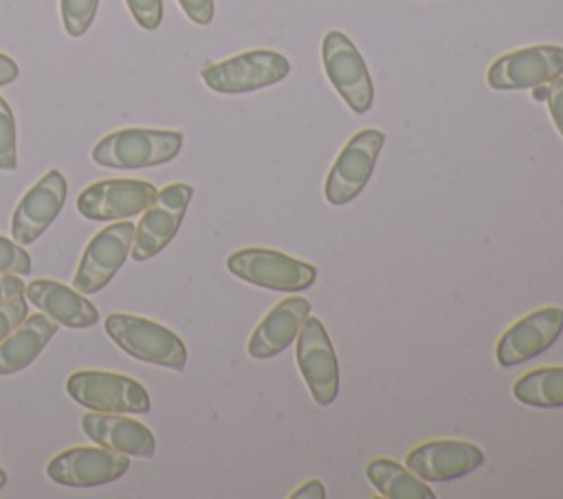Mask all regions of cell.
Here are the masks:
<instances>
[{"mask_svg":"<svg viewBox=\"0 0 563 499\" xmlns=\"http://www.w3.org/2000/svg\"><path fill=\"white\" fill-rule=\"evenodd\" d=\"M295 499H306V497H314V499H323L325 497V488L319 479H310L306 481L303 486H299L295 492H292Z\"/></svg>","mask_w":563,"mask_h":499,"instance_id":"cell-32","label":"cell"},{"mask_svg":"<svg viewBox=\"0 0 563 499\" xmlns=\"http://www.w3.org/2000/svg\"><path fill=\"white\" fill-rule=\"evenodd\" d=\"M136 226L128 220L108 224L86 246L73 277V288L84 295L106 288L132 251Z\"/></svg>","mask_w":563,"mask_h":499,"instance_id":"cell-10","label":"cell"},{"mask_svg":"<svg viewBox=\"0 0 563 499\" xmlns=\"http://www.w3.org/2000/svg\"><path fill=\"white\" fill-rule=\"evenodd\" d=\"M55 334H57V323L44 312L26 317L0 343V376H9L29 367Z\"/></svg>","mask_w":563,"mask_h":499,"instance_id":"cell-20","label":"cell"},{"mask_svg":"<svg viewBox=\"0 0 563 499\" xmlns=\"http://www.w3.org/2000/svg\"><path fill=\"white\" fill-rule=\"evenodd\" d=\"M321 59L334 90L356 114H363L374 103V86L365 59L341 31H328L321 42Z\"/></svg>","mask_w":563,"mask_h":499,"instance_id":"cell-7","label":"cell"},{"mask_svg":"<svg viewBox=\"0 0 563 499\" xmlns=\"http://www.w3.org/2000/svg\"><path fill=\"white\" fill-rule=\"evenodd\" d=\"M130 470V455L106 446H75L57 453L46 464L51 481L66 488L106 486Z\"/></svg>","mask_w":563,"mask_h":499,"instance_id":"cell-9","label":"cell"},{"mask_svg":"<svg viewBox=\"0 0 563 499\" xmlns=\"http://www.w3.org/2000/svg\"><path fill=\"white\" fill-rule=\"evenodd\" d=\"M290 73V62L268 48H255L235 57L207 64L200 70L207 88L220 95H242L282 81Z\"/></svg>","mask_w":563,"mask_h":499,"instance_id":"cell-3","label":"cell"},{"mask_svg":"<svg viewBox=\"0 0 563 499\" xmlns=\"http://www.w3.org/2000/svg\"><path fill=\"white\" fill-rule=\"evenodd\" d=\"M545 99H548L550 117H552L556 130H559L561 136H563V77H556V79L550 81L548 92H545Z\"/></svg>","mask_w":563,"mask_h":499,"instance_id":"cell-28","label":"cell"},{"mask_svg":"<svg viewBox=\"0 0 563 499\" xmlns=\"http://www.w3.org/2000/svg\"><path fill=\"white\" fill-rule=\"evenodd\" d=\"M26 299L46 317H51L57 325L84 330L92 328L99 321L97 308L79 292L62 281L53 279H33L24 286Z\"/></svg>","mask_w":563,"mask_h":499,"instance_id":"cell-18","label":"cell"},{"mask_svg":"<svg viewBox=\"0 0 563 499\" xmlns=\"http://www.w3.org/2000/svg\"><path fill=\"white\" fill-rule=\"evenodd\" d=\"M7 486V473H4V468H0V490Z\"/></svg>","mask_w":563,"mask_h":499,"instance_id":"cell-33","label":"cell"},{"mask_svg":"<svg viewBox=\"0 0 563 499\" xmlns=\"http://www.w3.org/2000/svg\"><path fill=\"white\" fill-rule=\"evenodd\" d=\"M24 295V281L20 275L0 273V303Z\"/></svg>","mask_w":563,"mask_h":499,"instance_id":"cell-30","label":"cell"},{"mask_svg":"<svg viewBox=\"0 0 563 499\" xmlns=\"http://www.w3.org/2000/svg\"><path fill=\"white\" fill-rule=\"evenodd\" d=\"M183 147V132L125 127L117 130L92 147V163L112 169H145L165 165Z\"/></svg>","mask_w":563,"mask_h":499,"instance_id":"cell-1","label":"cell"},{"mask_svg":"<svg viewBox=\"0 0 563 499\" xmlns=\"http://www.w3.org/2000/svg\"><path fill=\"white\" fill-rule=\"evenodd\" d=\"M20 75V66L4 53H0V86H9Z\"/></svg>","mask_w":563,"mask_h":499,"instance_id":"cell-31","label":"cell"},{"mask_svg":"<svg viewBox=\"0 0 563 499\" xmlns=\"http://www.w3.org/2000/svg\"><path fill=\"white\" fill-rule=\"evenodd\" d=\"M512 396L528 407H563V367H539L512 385Z\"/></svg>","mask_w":563,"mask_h":499,"instance_id":"cell-22","label":"cell"},{"mask_svg":"<svg viewBox=\"0 0 563 499\" xmlns=\"http://www.w3.org/2000/svg\"><path fill=\"white\" fill-rule=\"evenodd\" d=\"M106 334L130 356L167 367L185 369L187 347L169 328L125 312H112L106 317Z\"/></svg>","mask_w":563,"mask_h":499,"instance_id":"cell-2","label":"cell"},{"mask_svg":"<svg viewBox=\"0 0 563 499\" xmlns=\"http://www.w3.org/2000/svg\"><path fill=\"white\" fill-rule=\"evenodd\" d=\"M563 75V46H526L497 57L488 68V86L495 90L539 88Z\"/></svg>","mask_w":563,"mask_h":499,"instance_id":"cell-13","label":"cell"},{"mask_svg":"<svg viewBox=\"0 0 563 499\" xmlns=\"http://www.w3.org/2000/svg\"><path fill=\"white\" fill-rule=\"evenodd\" d=\"M563 332V310L548 306L515 321L497 341V363L515 367L543 354Z\"/></svg>","mask_w":563,"mask_h":499,"instance_id":"cell-14","label":"cell"},{"mask_svg":"<svg viewBox=\"0 0 563 499\" xmlns=\"http://www.w3.org/2000/svg\"><path fill=\"white\" fill-rule=\"evenodd\" d=\"M227 268L242 281L277 292H301L317 279V268L271 248H242L229 255Z\"/></svg>","mask_w":563,"mask_h":499,"instance_id":"cell-4","label":"cell"},{"mask_svg":"<svg viewBox=\"0 0 563 499\" xmlns=\"http://www.w3.org/2000/svg\"><path fill=\"white\" fill-rule=\"evenodd\" d=\"M152 182L134 178H108L88 185L77 196V211L95 222L128 220L143 213L156 198Z\"/></svg>","mask_w":563,"mask_h":499,"instance_id":"cell-12","label":"cell"},{"mask_svg":"<svg viewBox=\"0 0 563 499\" xmlns=\"http://www.w3.org/2000/svg\"><path fill=\"white\" fill-rule=\"evenodd\" d=\"M68 396L88 411L103 413H147L150 396L145 387L114 372H75L66 380Z\"/></svg>","mask_w":563,"mask_h":499,"instance_id":"cell-5","label":"cell"},{"mask_svg":"<svg viewBox=\"0 0 563 499\" xmlns=\"http://www.w3.org/2000/svg\"><path fill=\"white\" fill-rule=\"evenodd\" d=\"M66 193L64 174L48 169L18 202L11 218V237L18 244H33L62 211Z\"/></svg>","mask_w":563,"mask_h":499,"instance_id":"cell-15","label":"cell"},{"mask_svg":"<svg viewBox=\"0 0 563 499\" xmlns=\"http://www.w3.org/2000/svg\"><path fill=\"white\" fill-rule=\"evenodd\" d=\"M297 365L317 404L328 407L339 393V361L317 317H308L297 334Z\"/></svg>","mask_w":563,"mask_h":499,"instance_id":"cell-11","label":"cell"},{"mask_svg":"<svg viewBox=\"0 0 563 499\" xmlns=\"http://www.w3.org/2000/svg\"><path fill=\"white\" fill-rule=\"evenodd\" d=\"M365 475L372 486L387 499H433L435 492L416 477L409 468H402L391 459H372L365 466Z\"/></svg>","mask_w":563,"mask_h":499,"instance_id":"cell-21","label":"cell"},{"mask_svg":"<svg viewBox=\"0 0 563 499\" xmlns=\"http://www.w3.org/2000/svg\"><path fill=\"white\" fill-rule=\"evenodd\" d=\"M310 317V301L303 297H288L279 301L253 330L249 354L253 358H271L284 352L299 334L303 321Z\"/></svg>","mask_w":563,"mask_h":499,"instance_id":"cell-19","label":"cell"},{"mask_svg":"<svg viewBox=\"0 0 563 499\" xmlns=\"http://www.w3.org/2000/svg\"><path fill=\"white\" fill-rule=\"evenodd\" d=\"M383 145L385 132L374 127L356 132L345 143L325 178L323 193L332 207H343L352 202L365 189Z\"/></svg>","mask_w":563,"mask_h":499,"instance_id":"cell-6","label":"cell"},{"mask_svg":"<svg viewBox=\"0 0 563 499\" xmlns=\"http://www.w3.org/2000/svg\"><path fill=\"white\" fill-rule=\"evenodd\" d=\"M0 273L31 275V255L15 240L0 235Z\"/></svg>","mask_w":563,"mask_h":499,"instance_id":"cell-25","label":"cell"},{"mask_svg":"<svg viewBox=\"0 0 563 499\" xmlns=\"http://www.w3.org/2000/svg\"><path fill=\"white\" fill-rule=\"evenodd\" d=\"M185 15L200 26L211 24L213 20V0H178Z\"/></svg>","mask_w":563,"mask_h":499,"instance_id":"cell-29","label":"cell"},{"mask_svg":"<svg viewBox=\"0 0 563 499\" xmlns=\"http://www.w3.org/2000/svg\"><path fill=\"white\" fill-rule=\"evenodd\" d=\"M26 319V299L24 295L0 303V343Z\"/></svg>","mask_w":563,"mask_h":499,"instance_id":"cell-27","label":"cell"},{"mask_svg":"<svg viewBox=\"0 0 563 499\" xmlns=\"http://www.w3.org/2000/svg\"><path fill=\"white\" fill-rule=\"evenodd\" d=\"M484 464L479 446L462 440H433L407 455V468L422 481L460 479Z\"/></svg>","mask_w":563,"mask_h":499,"instance_id":"cell-16","label":"cell"},{"mask_svg":"<svg viewBox=\"0 0 563 499\" xmlns=\"http://www.w3.org/2000/svg\"><path fill=\"white\" fill-rule=\"evenodd\" d=\"M99 0H59V15H62V24L64 31L70 37H81L97 13Z\"/></svg>","mask_w":563,"mask_h":499,"instance_id":"cell-23","label":"cell"},{"mask_svg":"<svg viewBox=\"0 0 563 499\" xmlns=\"http://www.w3.org/2000/svg\"><path fill=\"white\" fill-rule=\"evenodd\" d=\"M191 196L194 189L185 182L167 185L156 193L154 202L143 211L141 222L134 231V242L130 251L134 262H145L154 257L176 237Z\"/></svg>","mask_w":563,"mask_h":499,"instance_id":"cell-8","label":"cell"},{"mask_svg":"<svg viewBox=\"0 0 563 499\" xmlns=\"http://www.w3.org/2000/svg\"><path fill=\"white\" fill-rule=\"evenodd\" d=\"M134 22L145 29L154 31L163 22V0H125Z\"/></svg>","mask_w":563,"mask_h":499,"instance_id":"cell-26","label":"cell"},{"mask_svg":"<svg viewBox=\"0 0 563 499\" xmlns=\"http://www.w3.org/2000/svg\"><path fill=\"white\" fill-rule=\"evenodd\" d=\"M18 167V132L11 106L0 97V171H13Z\"/></svg>","mask_w":563,"mask_h":499,"instance_id":"cell-24","label":"cell"},{"mask_svg":"<svg viewBox=\"0 0 563 499\" xmlns=\"http://www.w3.org/2000/svg\"><path fill=\"white\" fill-rule=\"evenodd\" d=\"M81 431L99 446L112 448L117 453L136 455V457H154L156 440L152 431L134 418H123V413H103L90 411L81 415Z\"/></svg>","mask_w":563,"mask_h":499,"instance_id":"cell-17","label":"cell"}]
</instances>
